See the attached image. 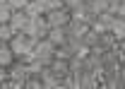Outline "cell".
<instances>
[{
	"instance_id": "cell-1",
	"label": "cell",
	"mask_w": 125,
	"mask_h": 89,
	"mask_svg": "<svg viewBox=\"0 0 125 89\" xmlns=\"http://www.w3.org/2000/svg\"><path fill=\"white\" fill-rule=\"evenodd\" d=\"M51 22H53V24H55V22H58V24H65V22H70V15H65V12H58V10H55L53 17H51Z\"/></svg>"
},
{
	"instance_id": "cell-2",
	"label": "cell",
	"mask_w": 125,
	"mask_h": 89,
	"mask_svg": "<svg viewBox=\"0 0 125 89\" xmlns=\"http://www.w3.org/2000/svg\"><path fill=\"white\" fill-rule=\"evenodd\" d=\"M7 53H10L7 48H0V63H7V60H10V56H7Z\"/></svg>"
},
{
	"instance_id": "cell-3",
	"label": "cell",
	"mask_w": 125,
	"mask_h": 89,
	"mask_svg": "<svg viewBox=\"0 0 125 89\" xmlns=\"http://www.w3.org/2000/svg\"><path fill=\"white\" fill-rule=\"evenodd\" d=\"M0 19H2V22L7 19V10H5V7H0Z\"/></svg>"
}]
</instances>
